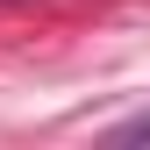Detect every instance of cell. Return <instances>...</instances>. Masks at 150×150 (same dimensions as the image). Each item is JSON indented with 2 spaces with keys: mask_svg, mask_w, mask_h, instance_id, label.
Wrapping results in <instances>:
<instances>
[{
  "mask_svg": "<svg viewBox=\"0 0 150 150\" xmlns=\"http://www.w3.org/2000/svg\"><path fill=\"white\" fill-rule=\"evenodd\" d=\"M115 143H150V115H136V122H122V129H115Z\"/></svg>",
  "mask_w": 150,
  "mask_h": 150,
  "instance_id": "obj_1",
  "label": "cell"
}]
</instances>
